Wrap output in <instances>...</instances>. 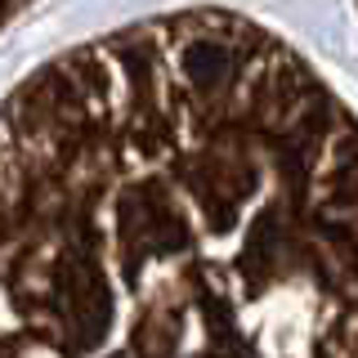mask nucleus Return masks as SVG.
<instances>
[{
    "mask_svg": "<svg viewBox=\"0 0 358 358\" xmlns=\"http://www.w3.org/2000/svg\"><path fill=\"white\" fill-rule=\"evenodd\" d=\"M0 358H358V112L233 9L22 76L0 99Z\"/></svg>",
    "mask_w": 358,
    "mask_h": 358,
    "instance_id": "nucleus-1",
    "label": "nucleus"
},
{
    "mask_svg": "<svg viewBox=\"0 0 358 358\" xmlns=\"http://www.w3.org/2000/svg\"><path fill=\"white\" fill-rule=\"evenodd\" d=\"M36 5V0H0V31H9L14 22L27 14V9Z\"/></svg>",
    "mask_w": 358,
    "mask_h": 358,
    "instance_id": "nucleus-2",
    "label": "nucleus"
},
{
    "mask_svg": "<svg viewBox=\"0 0 358 358\" xmlns=\"http://www.w3.org/2000/svg\"><path fill=\"white\" fill-rule=\"evenodd\" d=\"M354 5H358V0H354Z\"/></svg>",
    "mask_w": 358,
    "mask_h": 358,
    "instance_id": "nucleus-3",
    "label": "nucleus"
}]
</instances>
